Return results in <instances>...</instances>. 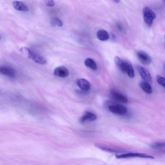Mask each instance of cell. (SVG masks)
<instances>
[{
	"mask_svg": "<svg viewBox=\"0 0 165 165\" xmlns=\"http://www.w3.org/2000/svg\"><path fill=\"white\" fill-rule=\"evenodd\" d=\"M21 49L24 50L26 52L27 57L35 62L41 64H45L46 63V60L40 55L35 52L32 50L26 47L22 48Z\"/></svg>",
	"mask_w": 165,
	"mask_h": 165,
	"instance_id": "1",
	"label": "cell"
},
{
	"mask_svg": "<svg viewBox=\"0 0 165 165\" xmlns=\"http://www.w3.org/2000/svg\"><path fill=\"white\" fill-rule=\"evenodd\" d=\"M143 17L144 21L149 27H151L153 21L156 18V14L150 8L148 7H145L143 9Z\"/></svg>",
	"mask_w": 165,
	"mask_h": 165,
	"instance_id": "2",
	"label": "cell"
},
{
	"mask_svg": "<svg viewBox=\"0 0 165 165\" xmlns=\"http://www.w3.org/2000/svg\"><path fill=\"white\" fill-rule=\"evenodd\" d=\"M133 158L151 159H154L155 158L154 156L148 155L137 152H128L116 155V158L118 159H126Z\"/></svg>",
	"mask_w": 165,
	"mask_h": 165,
	"instance_id": "3",
	"label": "cell"
},
{
	"mask_svg": "<svg viewBox=\"0 0 165 165\" xmlns=\"http://www.w3.org/2000/svg\"><path fill=\"white\" fill-rule=\"evenodd\" d=\"M136 68L144 81L149 84L152 83V80L151 74L147 69L139 65H136Z\"/></svg>",
	"mask_w": 165,
	"mask_h": 165,
	"instance_id": "4",
	"label": "cell"
},
{
	"mask_svg": "<svg viewBox=\"0 0 165 165\" xmlns=\"http://www.w3.org/2000/svg\"><path fill=\"white\" fill-rule=\"evenodd\" d=\"M110 111L115 114L122 115L127 113V108L125 106L120 104H114L110 105L108 107Z\"/></svg>",
	"mask_w": 165,
	"mask_h": 165,
	"instance_id": "5",
	"label": "cell"
},
{
	"mask_svg": "<svg viewBox=\"0 0 165 165\" xmlns=\"http://www.w3.org/2000/svg\"><path fill=\"white\" fill-rule=\"evenodd\" d=\"M137 56L139 61L144 65H149L152 62L151 57L143 51H139L137 53Z\"/></svg>",
	"mask_w": 165,
	"mask_h": 165,
	"instance_id": "6",
	"label": "cell"
},
{
	"mask_svg": "<svg viewBox=\"0 0 165 165\" xmlns=\"http://www.w3.org/2000/svg\"><path fill=\"white\" fill-rule=\"evenodd\" d=\"M110 96L114 100L119 102L127 103L128 101L127 97L123 94L114 90H112L110 93Z\"/></svg>",
	"mask_w": 165,
	"mask_h": 165,
	"instance_id": "7",
	"label": "cell"
},
{
	"mask_svg": "<svg viewBox=\"0 0 165 165\" xmlns=\"http://www.w3.org/2000/svg\"><path fill=\"white\" fill-rule=\"evenodd\" d=\"M115 63L120 71L123 73H127L128 61L124 60L119 57L116 56L115 58Z\"/></svg>",
	"mask_w": 165,
	"mask_h": 165,
	"instance_id": "8",
	"label": "cell"
},
{
	"mask_svg": "<svg viewBox=\"0 0 165 165\" xmlns=\"http://www.w3.org/2000/svg\"><path fill=\"white\" fill-rule=\"evenodd\" d=\"M0 73L10 78L14 77L15 76V70L9 66H0Z\"/></svg>",
	"mask_w": 165,
	"mask_h": 165,
	"instance_id": "9",
	"label": "cell"
},
{
	"mask_svg": "<svg viewBox=\"0 0 165 165\" xmlns=\"http://www.w3.org/2000/svg\"><path fill=\"white\" fill-rule=\"evenodd\" d=\"M55 75L61 78H65L69 75V70L65 66H61L58 67L54 71Z\"/></svg>",
	"mask_w": 165,
	"mask_h": 165,
	"instance_id": "10",
	"label": "cell"
},
{
	"mask_svg": "<svg viewBox=\"0 0 165 165\" xmlns=\"http://www.w3.org/2000/svg\"><path fill=\"white\" fill-rule=\"evenodd\" d=\"M77 85L83 91L87 92L91 88V85L87 80L83 78H80L77 81Z\"/></svg>",
	"mask_w": 165,
	"mask_h": 165,
	"instance_id": "11",
	"label": "cell"
},
{
	"mask_svg": "<svg viewBox=\"0 0 165 165\" xmlns=\"http://www.w3.org/2000/svg\"><path fill=\"white\" fill-rule=\"evenodd\" d=\"M14 8L18 11L27 12L29 10V8L25 4L18 1H14L13 2Z\"/></svg>",
	"mask_w": 165,
	"mask_h": 165,
	"instance_id": "12",
	"label": "cell"
},
{
	"mask_svg": "<svg viewBox=\"0 0 165 165\" xmlns=\"http://www.w3.org/2000/svg\"><path fill=\"white\" fill-rule=\"evenodd\" d=\"M140 87L143 91L148 94H151L152 93V90L151 86L148 82L144 81H141L139 83Z\"/></svg>",
	"mask_w": 165,
	"mask_h": 165,
	"instance_id": "13",
	"label": "cell"
},
{
	"mask_svg": "<svg viewBox=\"0 0 165 165\" xmlns=\"http://www.w3.org/2000/svg\"><path fill=\"white\" fill-rule=\"evenodd\" d=\"M97 37L98 39L102 41H105L109 40V35L107 31L104 30H100L97 33Z\"/></svg>",
	"mask_w": 165,
	"mask_h": 165,
	"instance_id": "14",
	"label": "cell"
},
{
	"mask_svg": "<svg viewBox=\"0 0 165 165\" xmlns=\"http://www.w3.org/2000/svg\"><path fill=\"white\" fill-rule=\"evenodd\" d=\"M97 118L96 116L94 113L89 112H86L82 117V122L85 121H93L96 120Z\"/></svg>",
	"mask_w": 165,
	"mask_h": 165,
	"instance_id": "15",
	"label": "cell"
},
{
	"mask_svg": "<svg viewBox=\"0 0 165 165\" xmlns=\"http://www.w3.org/2000/svg\"><path fill=\"white\" fill-rule=\"evenodd\" d=\"M85 64L88 68L94 70H96L97 69V66L96 63L91 58L86 59L85 61Z\"/></svg>",
	"mask_w": 165,
	"mask_h": 165,
	"instance_id": "16",
	"label": "cell"
},
{
	"mask_svg": "<svg viewBox=\"0 0 165 165\" xmlns=\"http://www.w3.org/2000/svg\"><path fill=\"white\" fill-rule=\"evenodd\" d=\"M95 146L97 148L101 149V150L105 151L112 152V153H120L122 152V151L117 150V149L109 148L98 144H95Z\"/></svg>",
	"mask_w": 165,
	"mask_h": 165,
	"instance_id": "17",
	"label": "cell"
},
{
	"mask_svg": "<svg viewBox=\"0 0 165 165\" xmlns=\"http://www.w3.org/2000/svg\"><path fill=\"white\" fill-rule=\"evenodd\" d=\"M128 76L130 78H133L135 76L134 69L130 62L128 61L127 73Z\"/></svg>",
	"mask_w": 165,
	"mask_h": 165,
	"instance_id": "18",
	"label": "cell"
},
{
	"mask_svg": "<svg viewBox=\"0 0 165 165\" xmlns=\"http://www.w3.org/2000/svg\"><path fill=\"white\" fill-rule=\"evenodd\" d=\"M151 147L156 150L163 149L165 148V144L163 142H158L155 143L151 145Z\"/></svg>",
	"mask_w": 165,
	"mask_h": 165,
	"instance_id": "19",
	"label": "cell"
},
{
	"mask_svg": "<svg viewBox=\"0 0 165 165\" xmlns=\"http://www.w3.org/2000/svg\"><path fill=\"white\" fill-rule=\"evenodd\" d=\"M157 82L164 88L165 87V78L160 75H157L156 77Z\"/></svg>",
	"mask_w": 165,
	"mask_h": 165,
	"instance_id": "20",
	"label": "cell"
},
{
	"mask_svg": "<svg viewBox=\"0 0 165 165\" xmlns=\"http://www.w3.org/2000/svg\"><path fill=\"white\" fill-rule=\"evenodd\" d=\"M51 24L53 26L57 25L58 26L60 27H62L63 25V23L58 18H55L53 19L51 23Z\"/></svg>",
	"mask_w": 165,
	"mask_h": 165,
	"instance_id": "21",
	"label": "cell"
},
{
	"mask_svg": "<svg viewBox=\"0 0 165 165\" xmlns=\"http://www.w3.org/2000/svg\"><path fill=\"white\" fill-rule=\"evenodd\" d=\"M45 4L47 6L52 7L55 5L53 0H43Z\"/></svg>",
	"mask_w": 165,
	"mask_h": 165,
	"instance_id": "22",
	"label": "cell"
},
{
	"mask_svg": "<svg viewBox=\"0 0 165 165\" xmlns=\"http://www.w3.org/2000/svg\"><path fill=\"white\" fill-rule=\"evenodd\" d=\"M116 26L118 29L120 31H122L123 30V27L120 24H117Z\"/></svg>",
	"mask_w": 165,
	"mask_h": 165,
	"instance_id": "23",
	"label": "cell"
},
{
	"mask_svg": "<svg viewBox=\"0 0 165 165\" xmlns=\"http://www.w3.org/2000/svg\"><path fill=\"white\" fill-rule=\"evenodd\" d=\"M112 1L116 3H119L120 2V0H112Z\"/></svg>",
	"mask_w": 165,
	"mask_h": 165,
	"instance_id": "24",
	"label": "cell"
},
{
	"mask_svg": "<svg viewBox=\"0 0 165 165\" xmlns=\"http://www.w3.org/2000/svg\"><path fill=\"white\" fill-rule=\"evenodd\" d=\"M112 38L114 39V38H115V35H114L113 34H112Z\"/></svg>",
	"mask_w": 165,
	"mask_h": 165,
	"instance_id": "25",
	"label": "cell"
},
{
	"mask_svg": "<svg viewBox=\"0 0 165 165\" xmlns=\"http://www.w3.org/2000/svg\"><path fill=\"white\" fill-rule=\"evenodd\" d=\"M1 35H0V40H1Z\"/></svg>",
	"mask_w": 165,
	"mask_h": 165,
	"instance_id": "26",
	"label": "cell"
},
{
	"mask_svg": "<svg viewBox=\"0 0 165 165\" xmlns=\"http://www.w3.org/2000/svg\"><path fill=\"white\" fill-rule=\"evenodd\" d=\"M164 1H165V0H164Z\"/></svg>",
	"mask_w": 165,
	"mask_h": 165,
	"instance_id": "27",
	"label": "cell"
}]
</instances>
